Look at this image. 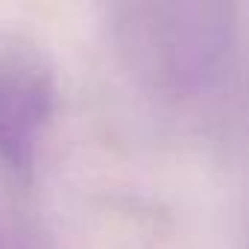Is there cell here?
Instances as JSON below:
<instances>
[{
    "label": "cell",
    "instance_id": "cell-2",
    "mask_svg": "<svg viewBox=\"0 0 249 249\" xmlns=\"http://www.w3.org/2000/svg\"><path fill=\"white\" fill-rule=\"evenodd\" d=\"M59 82L47 53L15 33H0V164L15 176L36 170L56 114Z\"/></svg>",
    "mask_w": 249,
    "mask_h": 249
},
{
    "label": "cell",
    "instance_id": "cell-3",
    "mask_svg": "<svg viewBox=\"0 0 249 249\" xmlns=\"http://www.w3.org/2000/svg\"><path fill=\"white\" fill-rule=\"evenodd\" d=\"M15 249H36V246H33L27 237H18V240H15Z\"/></svg>",
    "mask_w": 249,
    "mask_h": 249
},
{
    "label": "cell",
    "instance_id": "cell-1",
    "mask_svg": "<svg viewBox=\"0 0 249 249\" xmlns=\"http://www.w3.org/2000/svg\"><path fill=\"white\" fill-rule=\"evenodd\" d=\"M106 15L123 71L159 108L199 117L229 97L240 53L234 3H114Z\"/></svg>",
    "mask_w": 249,
    "mask_h": 249
}]
</instances>
